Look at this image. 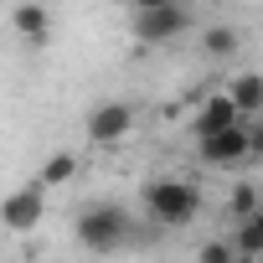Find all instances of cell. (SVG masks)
Here are the masks:
<instances>
[{"label":"cell","mask_w":263,"mask_h":263,"mask_svg":"<svg viewBox=\"0 0 263 263\" xmlns=\"http://www.w3.org/2000/svg\"><path fill=\"white\" fill-rule=\"evenodd\" d=\"M232 242H237V253L263 258V212H258V217H248V222H237V227H232Z\"/></svg>","instance_id":"obj_13"},{"label":"cell","mask_w":263,"mask_h":263,"mask_svg":"<svg viewBox=\"0 0 263 263\" xmlns=\"http://www.w3.org/2000/svg\"><path fill=\"white\" fill-rule=\"evenodd\" d=\"M248 165H263V119H248Z\"/></svg>","instance_id":"obj_15"},{"label":"cell","mask_w":263,"mask_h":263,"mask_svg":"<svg viewBox=\"0 0 263 263\" xmlns=\"http://www.w3.org/2000/svg\"><path fill=\"white\" fill-rule=\"evenodd\" d=\"M227 212H232V222L258 217V212H263V191H258L253 181H237V186H232V196H227Z\"/></svg>","instance_id":"obj_12"},{"label":"cell","mask_w":263,"mask_h":263,"mask_svg":"<svg viewBox=\"0 0 263 263\" xmlns=\"http://www.w3.org/2000/svg\"><path fill=\"white\" fill-rule=\"evenodd\" d=\"M145 217L155 227H191L201 217V186L186 176H155L145 186Z\"/></svg>","instance_id":"obj_2"},{"label":"cell","mask_w":263,"mask_h":263,"mask_svg":"<svg viewBox=\"0 0 263 263\" xmlns=\"http://www.w3.org/2000/svg\"><path fill=\"white\" fill-rule=\"evenodd\" d=\"M237 124H248L242 119V108L227 98V88L222 93H206V103H201V114H196V140H212V135H227V129H237Z\"/></svg>","instance_id":"obj_7"},{"label":"cell","mask_w":263,"mask_h":263,"mask_svg":"<svg viewBox=\"0 0 263 263\" xmlns=\"http://www.w3.org/2000/svg\"><path fill=\"white\" fill-rule=\"evenodd\" d=\"M103 6H135V0H103Z\"/></svg>","instance_id":"obj_18"},{"label":"cell","mask_w":263,"mask_h":263,"mask_svg":"<svg viewBox=\"0 0 263 263\" xmlns=\"http://www.w3.org/2000/svg\"><path fill=\"white\" fill-rule=\"evenodd\" d=\"M160 6H181V0H135V11H160Z\"/></svg>","instance_id":"obj_16"},{"label":"cell","mask_w":263,"mask_h":263,"mask_svg":"<svg viewBox=\"0 0 263 263\" xmlns=\"http://www.w3.org/2000/svg\"><path fill=\"white\" fill-rule=\"evenodd\" d=\"M196 263H237V242L232 237H206L196 248Z\"/></svg>","instance_id":"obj_14"},{"label":"cell","mask_w":263,"mask_h":263,"mask_svg":"<svg viewBox=\"0 0 263 263\" xmlns=\"http://www.w3.org/2000/svg\"><path fill=\"white\" fill-rule=\"evenodd\" d=\"M196 155H201V165H212V171L248 165V124L227 129V135H212V140H196Z\"/></svg>","instance_id":"obj_6"},{"label":"cell","mask_w":263,"mask_h":263,"mask_svg":"<svg viewBox=\"0 0 263 263\" xmlns=\"http://www.w3.org/2000/svg\"><path fill=\"white\" fill-rule=\"evenodd\" d=\"M135 135V103L129 98H103V103H93L88 108V119H83V140L88 145H119V140H129Z\"/></svg>","instance_id":"obj_3"},{"label":"cell","mask_w":263,"mask_h":263,"mask_svg":"<svg viewBox=\"0 0 263 263\" xmlns=\"http://www.w3.org/2000/svg\"><path fill=\"white\" fill-rule=\"evenodd\" d=\"M186 26H191L186 6H160V11H135V26H129V31H135V42H145V47H165Z\"/></svg>","instance_id":"obj_4"},{"label":"cell","mask_w":263,"mask_h":263,"mask_svg":"<svg viewBox=\"0 0 263 263\" xmlns=\"http://www.w3.org/2000/svg\"><path fill=\"white\" fill-rule=\"evenodd\" d=\"M42 206H47V186L42 181H26L21 191L6 196L0 222H6V232H31V227H42Z\"/></svg>","instance_id":"obj_5"},{"label":"cell","mask_w":263,"mask_h":263,"mask_svg":"<svg viewBox=\"0 0 263 263\" xmlns=\"http://www.w3.org/2000/svg\"><path fill=\"white\" fill-rule=\"evenodd\" d=\"M72 176H78V155H72V150H52V155H47V165L36 171V181H42L47 191H62Z\"/></svg>","instance_id":"obj_11"},{"label":"cell","mask_w":263,"mask_h":263,"mask_svg":"<svg viewBox=\"0 0 263 263\" xmlns=\"http://www.w3.org/2000/svg\"><path fill=\"white\" fill-rule=\"evenodd\" d=\"M237 263H263V258H253V253H237Z\"/></svg>","instance_id":"obj_17"},{"label":"cell","mask_w":263,"mask_h":263,"mask_svg":"<svg viewBox=\"0 0 263 263\" xmlns=\"http://www.w3.org/2000/svg\"><path fill=\"white\" fill-rule=\"evenodd\" d=\"M11 26H16V36H21V42L47 47V36H52V11L42 6V0H21V6L11 11Z\"/></svg>","instance_id":"obj_8"},{"label":"cell","mask_w":263,"mask_h":263,"mask_svg":"<svg viewBox=\"0 0 263 263\" xmlns=\"http://www.w3.org/2000/svg\"><path fill=\"white\" fill-rule=\"evenodd\" d=\"M72 232H78V248L103 258V253H119V248L135 242V217H129L119 201H93V206L78 212Z\"/></svg>","instance_id":"obj_1"},{"label":"cell","mask_w":263,"mask_h":263,"mask_svg":"<svg viewBox=\"0 0 263 263\" xmlns=\"http://www.w3.org/2000/svg\"><path fill=\"white\" fill-rule=\"evenodd\" d=\"M227 98L242 108V119H263V72H232Z\"/></svg>","instance_id":"obj_9"},{"label":"cell","mask_w":263,"mask_h":263,"mask_svg":"<svg viewBox=\"0 0 263 263\" xmlns=\"http://www.w3.org/2000/svg\"><path fill=\"white\" fill-rule=\"evenodd\" d=\"M201 57H212V62H227V57H237V26H227V21H212V26L201 31Z\"/></svg>","instance_id":"obj_10"}]
</instances>
